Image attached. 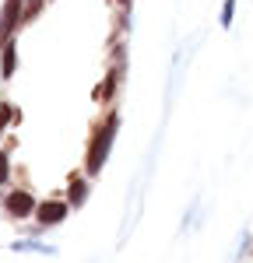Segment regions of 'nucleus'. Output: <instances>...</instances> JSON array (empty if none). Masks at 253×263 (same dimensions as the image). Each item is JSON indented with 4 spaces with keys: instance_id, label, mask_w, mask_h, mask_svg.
<instances>
[{
    "instance_id": "6",
    "label": "nucleus",
    "mask_w": 253,
    "mask_h": 263,
    "mask_svg": "<svg viewBox=\"0 0 253 263\" xmlns=\"http://www.w3.org/2000/svg\"><path fill=\"white\" fill-rule=\"evenodd\" d=\"M14 67H18V57H14V39H4V67H0V74H4V78H11V74H14Z\"/></svg>"
},
{
    "instance_id": "9",
    "label": "nucleus",
    "mask_w": 253,
    "mask_h": 263,
    "mask_svg": "<svg viewBox=\"0 0 253 263\" xmlns=\"http://www.w3.org/2000/svg\"><path fill=\"white\" fill-rule=\"evenodd\" d=\"M11 176V162H7V155H0V182H7Z\"/></svg>"
},
{
    "instance_id": "3",
    "label": "nucleus",
    "mask_w": 253,
    "mask_h": 263,
    "mask_svg": "<svg viewBox=\"0 0 253 263\" xmlns=\"http://www.w3.org/2000/svg\"><path fill=\"white\" fill-rule=\"evenodd\" d=\"M39 211V203L35 197L28 193V190H14V193H7V214H14V218H28V214H35Z\"/></svg>"
},
{
    "instance_id": "7",
    "label": "nucleus",
    "mask_w": 253,
    "mask_h": 263,
    "mask_svg": "<svg viewBox=\"0 0 253 263\" xmlns=\"http://www.w3.org/2000/svg\"><path fill=\"white\" fill-rule=\"evenodd\" d=\"M232 14H236V0H225V7H222V28L232 25Z\"/></svg>"
},
{
    "instance_id": "4",
    "label": "nucleus",
    "mask_w": 253,
    "mask_h": 263,
    "mask_svg": "<svg viewBox=\"0 0 253 263\" xmlns=\"http://www.w3.org/2000/svg\"><path fill=\"white\" fill-rule=\"evenodd\" d=\"M67 207H70V203H63V200H46V203H39L35 218H39L42 224H60L63 218H67Z\"/></svg>"
},
{
    "instance_id": "8",
    "label": "nucleus",
    "mask_w": 253,
    "mask_h": 263,
    "mask_svg": "<svg viewBox=\"0 0 253 263\" xmlns=\"http://www.w3.org/2000/svg\"><path fill=\"white\" fill-rule=\"evenodd\" d=\"M39 7H42V0H28V7H25V21L35 18V14H39Z\"/></svg>"
},
{
    "instance_id": "10",
    "label": "nucleus",
    "mask_w": 253,
    "mask_h": 263,
    "mask_svg": "<svg viewBox=\"0 0 253 263\" xmlns=\"http://www.w3.org/2000/svg\"><path fill=\"white\" fill-rule=\"evenodd\" d=\"M11 116H14V112H11V105H4V109H0V130H7Z\"/></svg>"
},
{
    "instance_id": "2",
    "label": "nucleus",
    "mask_w": 253,
    "mask_h": 263,
    "mask_svg": "<svg viewBox=\"0 0 253 263\" xmlns=\"http://www.w3.org/2000/svg\"><path fill=\"white\" fill-rule=\"evenodd\" d=\"M18 21H25V0H7L0 11V39H11Z\"/></svg>"
},
{
    "instance_id": "1",
    "label": "nucleus",
    "mask_w": 253,
    "mask_h": 263,
    "mask_svg": "<svg viewBox=\"0 0 253 263\" xmlns=\"http://www.w3.org/2000/svg\"><path fill=\"white\" fill-rule=\"evenodd\" d=\"M116 126H120V116L113 112V116L95 130L92 147H88V176H99V172H102L105 158H109V147H113V141H116Z\"/></svg>"
},
{
    "instance_id": "5",
    "label": "nucleus",
    "mask_w": 253,
    "mask_h": 263,
    "mask_svg": "<svg viewBox=\"0 0 253 263\" xmlns=\"http://www.w3.org/2000/svg\"><path fill=\"white\" fill-rule=\"evenodd\" d=\"M84 200H88V182H84L81 176H74V179H70V186H67V203L81 207Z\"/></svg>"
}]
</instances>
